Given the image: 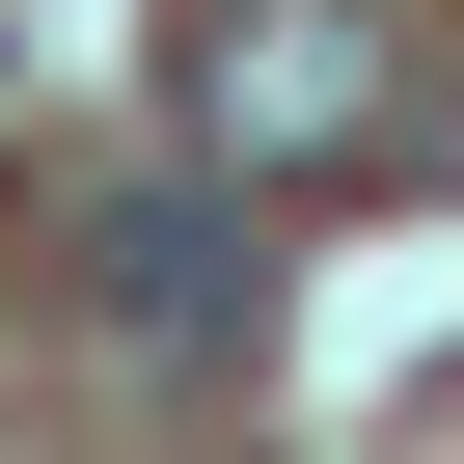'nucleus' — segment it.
<instances>
[{
    "label": "nucleus",
    "mask_w": 464,
    "mask_h": 464,
    "mask_svg": "<svg viewBox=\"0 0 464 464\" xmlns=\"http://www.w3.org/2000/svg\"><path fill=\"white\" fill-rule=\"evenodd\" d=\"M382 137H410L382 0H218L191 28V164L218 191H301V164H382Z\"/></svg>",
    "instance_id": "nucleus-1"
},
{
    "label": "nucleus",
    "mask_w": 464,
    "mask_h": 464,
    "mask_svg": "<svg viewBox=\"0 0 464 464\" xmlns=\"http://www.w3.org/2000/svg\"><path fill=\"white\" fill-rule=\"evenodd\" d=\"M82 328L110 355H164V382H246L274 355V246H246V191H82Z\"/></svg>",
    "instance_id": "nucleus-2"
},
{
    "label": "nucleus",
    "mask_w": 464,
    "mask_h": 464,
    "mask_svg": "<svg viewBox=\"0 0 464 464\" xmlns=\"http://www.w3.org/2000/svg\"><path fill=\"white\" fill-rule=\"evenodd\" d=\"M437 164H464V110H437Z\"/></svg>",
    "instance_id": "nucleus-3"
}]
</instances>
